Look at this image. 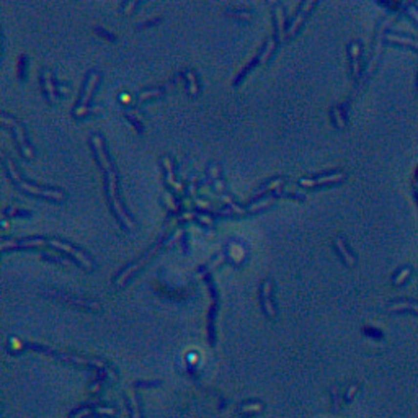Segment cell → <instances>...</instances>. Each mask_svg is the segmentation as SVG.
I'll list each match as a JSON object with an SVG mask.
<instances>
[{"label":"cell","instance_id":"cell-1","mask_svg":"<svg viewBox=\"0 0 418 418\" xmlns=\"http://www.w3.org/2000/svg\"><path fill=\"white\" fill-rule=\"evenodd\" d=\"M7 168H8L10 177L15 180V183L18 185V187H20L21 189H25V191H28V193H33V194H36V196H42V198L56 199V201H61V199L65 198V193L63 191V189L42 188V187H36V185H33L30 182H25V180L20 177V173L17 172V168H15V165H13L10 157H7Z\"/></svg>","mask_w":418,"mask_h":418},{"label":"cell","instance_id":"cell-2","mask_svg":"<svg viewBox=\"0 0 418 418\" xmlns=\"http://www.w3.org/2000/svg\"><path fill=\"white\" fill-rule=\"evenodd\" d=\"M106 180H108V198H110L113 211L116 212V216L120 217L121 222L127 229H134V221H132V217L127 216V212L121 206L120 198H118V175L115 170L106 173Z\"/></svg>","mask_w":418,"mask_h":418},{"label":"cell","instance_id":"cell-3","mask_svg":"<svg viewBox=\"0 0 418 418\" xmlns=\"http://www.w3.org/2000/svg\"><path fill=\"white\" fill-rule=\"evenodd\" d=\"M160 245H162V240H160V242H157L155 245H152L150 249L147 250L146 253L142 255L141 258L136 261V263H132V265H129V267H127V268H125V270H123L120 276L116 278V288H121V286H125V283L127 281V279H129V278L132 276V274H134V273L137 272V270H139V268L142 267V265H146L147 261H149V260L152 258V256H154V253H155V251L160 249Z\"/></svg>","mask_w":418,"mask_h":418},{"label":"cell","instance_id":"cell-4","mask_svg":"<svg viewBox=\"0 0 418 418\" xmlns=\"http://www.w3.org/2000/svg\"><path fill=\"white\" fill-rule=\"evenodd\" d=\"M2 121H3V125H5L7 127H10V129L17 134V137H18V144H20L21 150H23V154H25L26 157H30V159H33V157H35V152H33L31 146H30V142H28V139H26V134H25V129H23V126H21V125H18V123H17L15 120H13V118L7 116L5 113H3Z\"/></svg>","mask_w":418,"mask_h":418},{"label":"cell","instance_id":"cell-5","mask_svg":"<svg viewBox=\"0 0 418 418\" xmlns=\"http://www.w3.org/2000/svg\"><path fill=\"white\" fill-rule=\"evenodd\" d=\"M98 80H100V74H98V72H95V70H93V72H90L87 84H85V90H84L82 100H80L79 106L75 108V111H74V115L77 116V118H79V116H84L85 113L88 111V110H87V104H88V102H90V98H92L93 90H95V87H97Z\"/></svg>","mask_w":418,"mask_h":418},{"label":"cell","instance_id":"cell-6","mask_svg":"<svg viewBox=\"0 0 418 418\" xmlns=\"http://www.w3.org/2000/svg\"><path fill=\"white\" fill-rule=\"evenodd\" d=\"M46 296L49 297H56V299H61L63 302H67V304H74L77 307H85V309H102V306L93 301V299H84V297H75V296H70V294H64V293H59V291H44Z\"/></svg>","mask_w":418,"mask_h":418},{"label":"cell","instance_id":"cell-7","mask_svg":"<svg viewBox=\"0 0 418 418\" xmlns=\"http://www.w3.org/2000/svg\"><path fill=\"white\" fill-rule=\"evenodd\" d=\"M51 245H52V247H56V249H59V250L69 251V253L72 255L75 260H79V261H80V265H82V267H85L87 270H90V268L93 267V261H92V258H90L88 255H85L84 251H80L79 249H75V247L69 245V244H64V242H59V240H51Z\"/></svg>","mask_w":418,"mask_h":418},{"label":"cell","instance_id":"cell-8","mask_svg":"<svg viewBox=\"0 0 418 418\" xmlns=\"http://www.w3.org/2000/svg\"><path fill=\"white\" fill-rule=\"evenodd\" d=\"M272 286H273V281L272 279H267L261 284V291H260V297H261V306L267 311V314L270 317H274L276 315V307L273 304V299H272Z\"/></svg>","mask_w":418,"mask_h":418},{"label":"cell","instance_id":"cell-9","mask_svg":"<svg viewBox=\"0 0 418 418\" xmlns=\"http://www.w3.org/2000/svg\"><path fill=\"white\" fill-rule=\"evenodd\" d=\"M345 178V173L340 172V173H332V175H324L320 178H315V180H302L301 185L302 187H319V185H325V183H336V182H341Z\"/></svg>","mask_w":418,"mask_h":418},{"label":"cell","instance_id":"cell-10","mask_svg":"<svg viewBox=\"0 0 418 418\" xmlns=\"http://www.w3.org/2000/svg\"><path fill=\"white\" fill-rule=\"evenodd\" d=\"M387 312H402V311H412L418 314V302L417 301H394L386 306Z\"/></svg>","mask_w":418,"mask_h":418},{"label":"cell","instance_id":"cell-11","mask_svg":"<svg viewBox=\"0 0 418 418\" xmlns=\"http://www.w3.org/2000/svg\"><path fill=\"white\" fill-rule=\"evenodd\" d=\"M314 7H315V2H306V3H302V8L297 12V17L294 18V21H293V25H291V30H289V33H288V36H293L294 33L299 30V26L302 25L304 18L307 17V13L311 12V8H314Z\"/></svg>","mask_w":418,"mask_h":418},{"label":"cell","instance_id":"cell-12","mask_svg":"<svg viewBox=\"0 0 418 418\" xmlns=\"http://www.w3.org/2000/svg\"><path fill=\"white\" fill-rule=\"evenodd\" d=\"M42 244H44V240L40 239V237H35V239H23V240H10V242L5 240L2 244V250L18 249V247H38Z\"/></svg>","mask_w":418,"mask_h":418},{"label":"cell","instance_id":"cell-13","mask_svg":"<svg viewBox=\"0 0 418 418\" xmlns=\"http://www.w3.org/2000/svg\"><path fill=\"white\" fill-rule=\"evenodd\" d=\"M127 408H129V417L131 418H142L139 400H137L136 392H127Z\"/></svg>","mask_w":418,"mask_h":418},{"label":"cell","instance_id":"cell-14","mask_svg":"<svg viewBox=\"0 0 418 418\" xmlns=\"http://www.w3.org/2000/svg\"><path fill=\"white\" fill-rule=\"evenodd\" d=\"M335 247H336V250H338L340 253H341V256H343V260L346 261V265H350V267H353L355 261H356V258H355V255H351V253H350L348 247L345 245L343 239H340V237H338V239L335 240Z\"/></svg>","mask_w":418,"mask_h":418},{"label":"cell","instance_id":"cell-15","mask_svg":"<svg viewBox=\"0 0 418 418\" xmlns=\"http://www.w3.org/2000/svg\"><path fill=\"white\" fill-rule=\"evenodd\" d=\"M42 82H44V88H46V93L49 97L51 102H54V95H56V88L52 85V74L49 70H44L42 72Z\"/></svg>","mask_w":418,"mask_h":418},{"label":"cell","instance_id":"cell-16","mask_svg":"<svg viewBox=\"0 0 418 418\" xmlns=\"http://www.w3.org/2000/svg\"><path fill=\"white\" fill-rule=\"evenodd\" d=\"M350 58H351V67H353V74L358 75V70H359V63H358L359 44H358V42H353V44L350 46Z\"/></svg>","mask_w":418,"mask_h":418},{"label":"cell","instance_id":"cell-17","mask_svg":"<svg viewBox=\"0 0 418 418\" xmlns=\"http://www.w3.org/2000/svg\"><path fill=\"white\" fill-rule=\"evenodd\" d=\"M263 403L260 402H251V403H242V407L239 408L240 413H258L263 410Z\"/></svg>","mask_w":418,"mask_h":418},{"label":"cell","instance_id":"cell-18","mask_svg":"<svg viewBox=\"0 0 418 418\" xmlns=\"http://www.w3.org/2000/svg\"><path fill=\"white\" fill-rule=\"evenodd\" d=\"M187 77H188V84H189V93L194 97V95H198V77L191 69L187 70Z\"/></svg>","mask_w":418,"mask_h":418},{"label":"cell","instance_id":"cell-19","mask_svg":"<svg viewBox=\"0 0 418 418\" xmlns=\"http://www.w3.org/2000/svg\"><path fill=\"white\" fill-rule=\"evenodd\" d=\"M227 15L244 18V20H250L251 18V13L249 10H240V8H229V10H227Z\"/></svg>","mask_w":418,"mask_h":418},{"label":"cell","instance_id":"cell-20","mask_svg":"<svg viewBox=\"0 0 418 418\" xmlns=\"http://www.w3.org/2000/svg\"><path fill=\"white\" fill-rule=\"evenodd\" d=\"M332 116H334V121H335L336 127L343 129V127H345V116H343V113H341L338 108L335 106L334 110H332Z\"/></svg>","mask_w":418,"mask_h":418},{"label":"cell","instance_id":"cell-21","mask_svg":"<svg viewBox=\"0 0 418 418\" xmlns=\"http://www.w3.org/2000/svg\"><path fill=\"white\" fill-rule=\"evenodd\" d=\"M274 44H276V41H274V40H270V41L267 42V47H265V49L261 51V52H263V54L260 56V63H265V61H267V59L270 58V56L273 54Z\"/></svg>","mask_w":418,"mask_h":418},{"label":"cell","instance_id":"cell-22","mask_svg":"<svg viewBox=\"0 0 418 418\" xmlns=\"http://www.w3.org/2000/svg\"><path fill=\"white\" fill-rule=\"evenodd\" d=\"M358 389H359V384H358V382L350 384L348 389H346V394H345V400H346V402H351V400H353V397L356 396Z\"/></svg>","mask_w":418,"mask_h":418},{"label":"cell","instance_id":"cell-23","mask_svg":"<svg viewBox=\"0 0 418 418\" xmlns=\"http://www.w3.org/2000/svg\"><path fill=\"white\" fill-rule=\"evenodd\" d=\"M274 17H276V21H278V30H279V35L283 36L284 33V12L281 7H278L276 13H274Z\"/></svg>","mask_w":418,"mask_h":418},{"label":"cell","instance_id":"cell-24","mask_svg":"<svg viewBox=\"0 0 418 418\" xmlns=\"http://www.w3.org/2000/svg\"><path fill=\"white\" fill-rule=\"evenodd\" d=\"M410 272H412V270L408 268V267L402 268L400 272L397 273V276L394 278V283H396V284H400V283L403 281V279H407V278H408V274H410Z\"/></svg>","mask_w":418,"mask_h":418},{"label":"cell","instance_id":"cell-25","mask_svg":"<svg viewBox=\"0 0 418 418\" xmlns=\"http://www.w3.org/2000/svg\"><path fill=\"white\" fill-rule=\"evenodd\" d=\"M363 334H364V335H369V336H374V338H377V340H381L382 336H384V334H382L381 330L371 329V327H364V329H363Z\"/></svg>","mask_w":418,"mask_h":418},{"label":"cell","instance_id":"cell-26","mask_svg":"<svg viewBox=\"0 0 418 418\" xmlns=\"http://www.w3.org/2000/svg\"><path fill=\"white\" fill-rule=\"evenodd\" d=\"M332 402H334V412L340 410V397H338V389L335 386L332 387Z\"/></svg>","mask_w":418,"mask_h":418},{"label":"cell","instance_id":"cell-27","mask_svg":"<svg viewBox=\"0 0 418 418\" xmlns=\"http://www.w3.org/2000/svg\"><path fill=\"white\" fill-rule=\"evenodd\" d=\"M164 88H152V90H147V92H142L139 95V102H142V100L149 98V97H155V95H160L162 93Z\"/></svg>","mask_w":418,"mask_h":418},{"label":"cell","instance_id":"cell-28","mask_svg":"<svg viewBox=\"0 0 418 418\" xmlns=\"http://www.w3.org/2000/svg\"><path fill=\"white\" fill-rule=\"evenodd\" d=\"M283 180L281 178H276V180H273V182H270V185H267V187H263V188H260L258 191H256V196H258L260 193H263V191H267V189H270V188H273V187H278L279 183H281Z\"/></svg>","mask_w":418,"mask_h":418},{"label":"cell","instance_id":"cell-29","mask_svg":"<svg viewBox=\"0 0 418 418\" xmlns=\"http://www.w3.org/2000/svg\"><path fill=\"white\" fill-rule=\"evenodd\" d=\"M97 31H98V33H102L103 36H108V38H110V41H116V36H115V35H111L110 31L103 30V28H100V26H97Z\"/></svg>","mask_w":418,"mask_h":418},{"label":"cell","instance_id":"cell-30","mask_svg":"<svg viewBox=\"0 0 418 418\" xmlns=\"http://www.w3.org/2000/svg\"><path fill=\"white\" fill-rule=\"evenodd\" d=\"M160 384V381H154V382H144V381H141V382H136V387H150V386H159Z\"/></svg>","mask_w":418,"mask_h":418},{"label":"cell","instance_id":"cell-31","mask_svg":"<svg viewBox=\"0 0 418 418\" xmlns=\"http://www.w3.org/2000/svg\"><path fill=\"white\" fill-rule=\"evenodd\" d=\"M256 61H260V59H253V61H251V63L249 64V67H251V65H253V64L256 63ZM245 72H247V70H242V72H240V75H239V79H237L234 84H239V82H240V79H242V75H244Z\"/></svg>","mask_w":418,"mask_h":418},{"label":"cell","instance_id":"cell-32","mask_svg":"<svg viewBox=\"0 0 418 418\" xmlns=\"http://www.w3.org/2000/svg\"><path fill=\"white\" fill-rule=\"evenodd\" d=\"M136 5H137V3H134V2H132V3H126L125 8H126L127 12H132V8H134Z\"/></svg>","mask_w":418,"mask_h":418}]
</instances>
